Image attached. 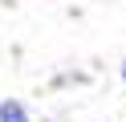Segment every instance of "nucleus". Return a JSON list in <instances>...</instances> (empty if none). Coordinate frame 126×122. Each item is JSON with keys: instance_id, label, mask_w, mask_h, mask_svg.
I'll use <instances>...</instances> for the list:
<instances>
[{"instance_id": "f257e3e1", "label": "nucleus", "mask_w": 126, "mask_h": 122, "mask_svg": "<svg viewBox=\"0 0 126 122\" xmlns=\"http://www.w3.org/2000/svg\"><path fill=\"white\" fill-rule=\"evenodd\" d=\"M0 122H29V114H25V106H20V102H12V98H8V102L0 106Z\"/></svg>"}, {"instance_id": "f03ea898", "label": "nucleus", "mask_w": 126, "mask_h": 122, "mask_svg": "<svg viewBox=\"0 0 126 122\" xmlns=\"http://www.w3.org/2000/svg\"><path fill=\"white\" fill-rule=\"evenodd\" d=\"M122 81H126V65H122Z\"/></svg>"}]
</instances>
